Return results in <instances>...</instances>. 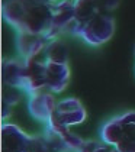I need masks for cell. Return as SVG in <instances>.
I'll return each mask as SVG.
<instances>
[{"mask_svg": "<svg viewBox=\"0 0 135 152\" xmlns=\"http://www.w3.org/2000/svg\"><path fill=\"white\" fill-rule=\"evenodd\" d=\"M100 135L119 152H135V112L109 120L102 128Z\"/></svg>", "mask_w": 135, "mask_h": 152, "instance_id": "obj_1", "label": "cell"}, {"mask_svg": "<svg viewBox=\"0 0 135 152\" xmlns=\"http://www.w3.org/2000/svg\"><path fill=\"white\" fill-rule=\"evenodd\" d=\"M115 31V20L112 13H99L91 19L76 23L71 34L79 35L90 45H102L111 39Z\"/></svg>", "mask_w": 135, "mask_h": 152, "instance_id": "obj_2", "label": "cell"}, {"mask_svg": "<svg viewBox=\"0 0 135 152\" xmlns=\"http://www.w3.org/2000/svg\"><path fill=\"white\" fill-rule=\"evenodd\" d=\"M86 119L84 107L80 104L77 99H66L57 103L52 115L46 120L48 128L52 129L57 133L67 130L71 125L81 123Z\"/></svg>", "mask_w": 135, "mask_h": 152, "instance_id": "obj_3", "label": "cell"}, {"mask_svg": "<svg viewBox=\"0 0 135 152\" xmlns=\"http://www.w3.org/2000/svg\"><path fill=\"white\" fill-rule=\"evenodd\" d=\"M25 61V84L23 90L34 94L46 90V61L38 58Z\"/></svg>", "mask_w": 135, "mask_h": 152, "instance_id": "obj_4", "label": "cell"}, {"mask_svg": "<svg viewBox=\"0 0 135 152\" xmlns=\"http://www.w3.org/2000/svg\"><path fill=\"white\" fill-rule=\"evenodd\" d=\"M119 4V0H74L76 20L81 23L99 13H112Z\"/></svg>", "mask_w": 135, "mask_h": 152, "instance_id": "obj_5", "label": "cell"}, {"mask_svg": "<svg viewBox=\"0 0 135 152\" xmlns=\"http://www.w3.org/2000/svg\"><path fill=\"white\" fill-rule=\"evenodd\" d=\"M1 151L3 152H28L31 138L15 125H3L1 128Z\"/></svg>", "mask_w": 135, "mask_h": 152, "instance_id": "obj_6", "label": "cell"}, {"mask_svg": "<svg viewBox=\"0 0 135 152\" xmlns=\"http://www.w3.org/2000/svg\"><path fill=\"white\" fill-rule=\"evenodd\" d=\"M48 45V41L42 35H35L28 32H19L18 35V49L23 59L36 58Z\"/></svg>", "mask_w": 135, "mask_h": 152, "instance_id": "obj_7", "label": "cell"}, {"mask_svg": "<svg viewBox=\"0 0 135 152\" xmlns=\"http://www.w3.org/2000/svg\"><path fill=\"white\" fill-rule=\"evenodd\" d=\"M70 78L67 64H58L46 61V91L58 93L66 88Z\"/></svg>", "mask_w": 135, "mask_h": 152, "instance_id": "obj_8", "label": "cell"}, {"mask_svg": "<svg viewBox=\"0 0 135 152\" xmlns=\"http://www.w3.org/2000/svg\"><path fill=\"white\" fill-rule=\"evenodd\" d=\"M55 99L54 96L46 91H38L34 93L29 100V112L31 115L39 120H48L55 109Z\"/></svg>", "mask_w": 135, "mask_h": 152, "instance_id": "obj_9", "label": "cell"}, {"mask_svg": "<svg viewBox=\"0 0 135 152\" xmlns=\"http://www.w3.org/2000/svg\"><path fill=\"white\" fill-rule=\"evenodd\" d=\"M3 81L6 86L16 87L23 90L25 84V61L21 62L18 59H9L3 64Z\"/></svg>", "mask_w": 135, "mask_h": 152, "instance_id": "obj_10", "label": "cell"}, {"mask_svg": "<svg viewBox=\"0 0 135 152\" xmlns=\"http://www.w3.org/2000/svg\"><path fill=\"white\" fill-rule=\"evenodd\" d=\"M45 61L58 62V64H67L68 61V51L66 45L60 41H51L45 48Z\"/></svg>", "mask_w": 135, "mask_h": 152, "instance_id": "obj_11", "label": "cell"}, {"mask_svg": "<svg viewBox=\"0 0 135 152\" xmlns=\"http://www.w3.org/2000/svg\"><path fill=\"white\" fill-rule=\"evenodd\" d=\"M79 152H119L116 146L108 142H97V140H83Z\"/></svg>", "mask_w": 135, "mask_h": 152, "instance_id": "obj_12", "label": "cell"}, {"mask_svg": "<svg viewBox=\"0 0 135 152\" xmlns=\"http://www.w3.org/2000/svg\"><path fill=\"white\" fill-rule=\"evenodd\" d=\"M48 3H60V1H64V0H45Z\"/></svg>", "mask_w": 135, "mask_h": 152, "instance_id": "obj_13", "label": "cell"}]
</instances>
